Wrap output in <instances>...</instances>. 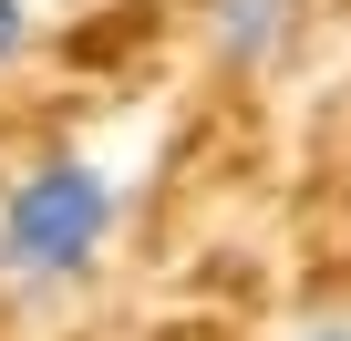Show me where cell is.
Returning a JSON list of instances; mask_svg holds the SVG:
<instances>
[{"label":"cell","instance_id":"obj_3","mask_svg":"<svg viewBox=\"0 0 351 341\" xmlns=\"http://www.w3.org/2000/svg\"><path fill=\"white\" fill-rule=\"evenodd\" d=\"M21 42H32V0H0V73L21 62Z\"/></svg>","mask_w":351,"mask_h":341},{"label":"cell","instance_id":"obj_4","mask_svg":"<svg viewBox=\"0 0 351 341\" xmlns=\"http://www.w3.org/2000/svg\"><path fill=\"white\" fill-rule=\"evenodd\" d=\"M300 341H351V320H310V331H300Z\"/></svg>","mask_w":351,"mask_h":341},{"label":"cell","instance_id":"obj_2","mask_svg":"<svg viewBox=\"0 0 351 341\" xmlns=\"http://www.w3.org/2000/svg\"><path fill=\"white\" fill-rule=\"evenodd\" d=\"M289 32H300V0H207V42H217V62H238V73L289 62Z\"/></svg>","mask_w":351,"mask_h":341},{"label":"cell","instance_id":"obj_1","mask_svg":"<svg viewBox=\"0 0 351 341\" xmlns=\"http://www.w3.org/2000/svg\"><path fill=\"white\" fill-rule=\"evenodd\" d=\"M114 176L93 155H42V165H21L11 187H0V279H11L21 300H52V290H73L93 259H104V238H114Z\"/></svg>","mask_w":351,"mask_h":341}]
</instances>
